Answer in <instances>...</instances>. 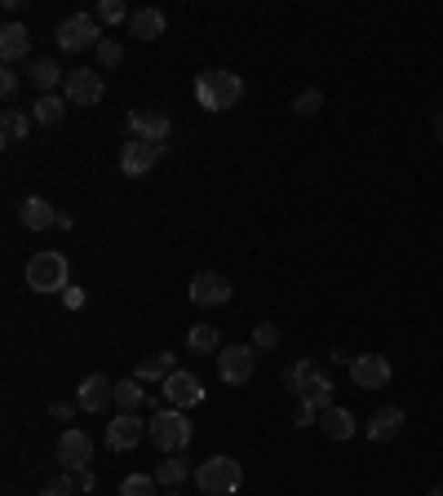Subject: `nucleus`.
<instances>
[{
	"label": "nucleus",
	"mask_w": 443,
	"mask_h": 496,
	"mask_svg": "<svg viewBox=\"0 0 443 496\" xmlns=\"http://www.w3.org/2000/svg\"><path fill=\"white\" fill-rule=\"evenodd\" d=\"M63 98H67L71 106H98V102L106 98L103 76H98L94 66H76V71H67V80H63Z\"/></svg>",
	"instance_id": "nucleus-7"
},
{
	"label": "nucleus",
	"mask_w": 443,
	"mask_h": 496,
	"mask_svg": "<svg viewBox=\"0 0 443 496\" xmlns=\"http://www.w3.org/2000/svg\"><path fill=\"white\" fill-rule=\"evenodd\" d=\"M129 125V137H142V142H156V147H169V116L156 111V106H142V111H129L125 116Z\"/></svg>",
	"instance_id": "nucleus-11"
},
{
	"label": "nucleus",
	"mask_w": 443,
	"mask_h": 496,
	"mask_svg": "<svg viewBox=\"0 0 443 496\" xmlns=\"http://www.w3.org/2000/svg\"><path fill=\"white\" fill-rule=\"evenodd\" d=\"M49 412H54V421H71V417L80 412V403H67V399H58V403H54Z\"/></svg>",
	"instance_id": "nucleus-35"
},
{
	"label": "nucleus",
	"mask_w": 443,
	"mask_h": 496,
	"mask_svg": "<svg viewBox=\"0 0 443 496\" xmlns=\"http://www.w3.org/2000/svg\"><path fill=\"white\" fill-rule=\"evenodd\" d=\"M390 377H395V368L386 355H355V364H350V381L359 390H381V386H390Z\"/></svg>",
	"instance_id": "nucleus-13"
},
{
	"label": "nucleus",
	"mask_w": 443,
	"mask_h": 496,
	"mask_svg": "<svg viewBox=\"0 0 443 496\" xmlns=\"http://www.w3.org/2000/svg\"><path fill=\"white\" fill-rule=\"evenodd\" d=\"M435 137L443 142V111H435Z\"/></svg>",
	"instance_id": "nucleus-40"
},
{
	"label": "nucleus",
	"mask_w": 443,
	"mask_h": 496,
	"mask_svg": "<svg viewBox=\"0 0 443 496\" xmlns=\"http://www.w3.org/2000/svg\"><path fill=\"white\" fill-rule=\"evenodd\" d=\"M120 496H156V474H129V479H120Z\"/></svg>",
	"instance_id": "nucleus-29"
},
{
	"label": "nucleus",
	"mask_w": 443,
	"mask_h": 496,
	"mask_svg": "<svg viewBox=\"0 0 443 496\" xmlns=\"http://www.w3.org/2000/svg\"><path fill=\"white\" fill-rule=\"evenodd\" d=\"M98 63H103V66H120V63H125V45H120V40H103V45H98Z\"/></svg>",
	"instance_id": "nucleus-33"
},
{
	"label": "nucleus",
	"mask_w": 443,
	"mask_h": 496,
	"mask_svg": "<svg viewBox=\"0 0 443 496\" xmlns=\"http://www.w3.org/2000/svg\"><path fill=\"white\" fill-rule=\"evenodd\" d=\"M40 496H76V483H71L67 470H63V474H54V479L40 488Z\"/></svg>",
	"instance_id": "nucleus-32"
},
{
	"label": "nucleus",
	"mask_w": 443,
	"mask_h": 496,
	"mask_svg": "<svg viewBox=\"0 0 443 496\" xmlns=\"http://www.w3.org/2000/svg\"><path fill=\"white\" fill-rule=\"evenodd\" d=\"M165 27H169L165 14L151 9V5H146V9H134V18H129V35H134V40H160Z\"/></svg>",
	"instance_id": "nucleus-21"
},
{
	"label": "nucleus",
	"mask_w": 443,
	"mask_h": 496,
	"mask_svg": "<svg viewBox=\"0 0 443 496\" xmlns=\"http://www.w3.org/2000/svg\"><path fill=\"white\" fill-rule=\"evenodd\" d=\"M169 496H173V492H169Z\"/></svg>",
	"instance_id": "nucleus-42"
},
{
	"label": "nucleus",
	"mask_w": 443,
	"mask_h": 496,
	"mask_svg": "<svg viewBox=\"0 0 443 496\" xmlns=\"http://www.w3.org/2000/svg\"><path fill=\"white\" fill-rule=\"evenodd\" d=\"M129 18V9L120 5V0H103L98 5V23H106V27H116V23H125Z\"/></svg>",
	"instance_id": "nucleus-31"
},
{
	"label": "nucleus",
	"mask_w": 443,
	"mask_h": 496,
	"mask_svg": "<svg viewBox=\"0 0 443 496\" xmlns=\"http://www.w3.org/2000/svg\"><path fill=\"white\" fill-rule=\"evenodd\" d=\"M146 434H151V443L165 452V457H177V452H186L191 448V417L186 412H177V408H156V417L146 421Z\"/></svg>",
	"instance_id": "nucleus-2"
},
{
	"label": "nucleus",
	"mask_w": 443,
	"mask_h": 496,
	"mask_svg": "<svg viewBox=\"0 0 443 496\" xmlns=\"http://www.w3.org/2000/svg\"><path fill=\"white\" fill-rule=\"evenodd\" d=\"M58 461H63L67 474H89V461H94V439H89V430H80V426L63 430V439H58Z\"/></svg>",
	"instance_id": "nucleus-8"
},
{
	"label": "nucleus",
	"mask_w": 443,
	"mask_h": 496,
	"mask_svg": "<svg viewBox=\"0 0 443 496\" xmlns=\"http://www.w3.org/2000/svg\"><path fill=\"white\" fill-rule=\"evenodd\" d=\"M186 474H196V470L182 461V452H177V457H169V461L156 465V483H165V488H177V483H182Z\"/></svg>",
	"instance_id": "nucleus-27"
},
{
	"label": "nucleus",
	"mask_w": 443,
	"mask_h": 496,
	"mask_svg": "<svg viewBox=\"0 0 443 496\" xmlns=\"http://www.w3.org/2000/svg\"><path fill=\"white\" fill-rule=\"evenodd\" d=\"M173 372H177V355L160 350V355H146V359L134 368V381H160V386H165Z\"/></svg>",
	"instance_id": "nucleus-20"
},
{
	"label": "nucleus",
	"mask_w": 443,
	"mask_h": 496,
	"mask_svg": "<svg viewBox=\"0 0 443 496\" xmlns=\"http://www.w3.org/2000/svg\"><path fill=\"white\" fill-rule=\"evenodd\" d=\"M186 350L191 355H217L222 350V337H217L213 324H196V329L186 332Z\"/></svg>",
	"instance_id": "nucleus-24"
},
{
	"label": "nucleus",
	"mask_w": 443,
	"mask_h": 496,
	"mask_svg": "<svg viewBox=\"0 0 443 496\" xmlns=\"http://www.w3.org/2000/svg\"><path fill=\"white\" fill-rule=\"evenodd\" d=\"M23 279H27V288H32V293H67V288H71V266H67L63 253L40 248V253L27 258Z\"/></svg>",
	"instance_id": "nucleus-3"
},
{
	"label": "nucleus",
	"mask_w": 443,
	"mask_h": 496,
	"mask_svg": "<svg viewBox=\"0 0 443 496\" xmlns=\"http://www.w3.org/2000/svg\"><path fill=\"white\" fill-rule=\"evenodd\" d=\"M426 496H443V488H439V483H435V488H430V492H426Z\"/></svg>",
	"instance_id": "nucleus-41"
},
{
	"label": "nucleus",
	"mask_w": 443,
	"mask_h": 496,
	"mask_svg": "<svg viewBox=\"0 0 443 496\" xmlns=\"http://www.w3.org/2000/svg\"><path fill=\"white\" fill-rule=\"evenodd\" d=\"M319 430L341 443V439H350V434H355V417H350L346 408H337V403H333L328 412H319Z\"/></svg>",
	"instance_id": "nucleus-22"
},
{
	"label": "nucleus",
	"mask_w": 443,
	"mask_h": 496,
	"mask_svg": "<svg viewBox=\"0 0 443 496\" xmlns=\"http://www.w3.org/2000/svg\"><path fill=\"white\" fill-rule=\"evenodd\" d=\"M191 301L196 306H227L231 301V279L217 275V270H200L191 279Z\"/></svg>",
	"instance_id": "nucleus-14"
},
{
	"label": "nucleus",
	"mask_w": 443,
	"mask_h": 496,
	"mask_svg": "<svg viewBox=\"0 0 443 496\" xmlns=\"http://www.w3.org/2000/svg\"><path fill=\"white\" fill-rule=\"evenodd\" d=\"M76 403H80V412H103L106 403H116V381L103 377V372L85 377L80 390H76Z\"/></svg>",
	"instance_id": "nucleus-15"
},
{
	"label": "nucleus",
	"mask_w": 443,
	"mask_h": 496,
	"mask_svg": "<svg viewBox=\"0 0 443 496\" xmlns=\"http://www.w3.org/2000/svg\"><path fill=\"white\" fill-rule=\"evenodd\" d=\"M328 359H333V364H337V368H350V364H355V355H350V350H346V346H337V350H333V355H328Z\"/></svg>",
	"instance_id": "nucleus-39"
},
{
	"label": "nucleus",
	"mask_w": 443,
	"mask_h": 496,
	"mask_svg": "<svg viewBox=\"0 0 443 496\" xmlns=\"http://www.w3.org/2000/svg\"><path fill=\"white\" fill-rule=\"evenodd\" d=\"M315 417H319V412H315L310 403H297V412H293V421H297L302 430H307V426H315Z\"/></svg>",
	"instance_id": "nucleus-37"
},
{
	"label": "nucleus",
	"mask_w": 443,
	"mask_h": 496,
	"mask_svg": "<svg viewBox=\"0 0 443 496\" xmlns=\"http://www.w3.org/2000/svg\"><path fill=\"white\" fill-rule=\"evenodd\" d=\"M319 106H324V94H319V89H302V94L293 98V111H297V116H319Z\"/></svg>",
	"instance_id": "nucleus-30"
},
{
	"label": "nucleus",
	"mask_w": 443,
	"mask_h": 496,
	"mask_svg": "<svg viewBox=\"0 0 443 496\" xmlns=\"http://www.w3.org/2000/svg\"><path fill=\"white\" fill-rule=\"evenodd\" d=\"M399 430H404V408H399V403L377 408L373 421H368V439H373V443H390Z\"/></svg>",
	"instance_id": "nucleus-18"
},
{
	"label": "nucleus",
	"mask_w": 443,
	"mask_h": 496,
	"mask_svg": "<svg viewBox=\"0 0 443 496\" xmlns=\"http://www.w3.org/2000/svg\"><path fill=\"white\" fill-rule=\"evenodd\" d=\"M58 49H67V54H80V49H98L103 45V32H98V18L94 14H71L58 23Z\"/></svg>",
	"instance_id": "nucleus-6"
},
{
	"label": "nucleus",
	"mask_w": 443,
	"mask_h": 496,
	"mask_svg": "<svg viewBox=\"0 0 443 496\" xmlns=\"http://www.w3.org/2000/svg\"><path fill=\"white\" fill-rule=\"evenodd\" d=\"M142 399H146V390H142V381H116V403H120V412H137L142 408Z\"/></svg>",
	"instance_id": "nucleus-28"
},
{
	"label": "nucleus",
	"mask_w": 443,
	"mask_h": 496,
	"mask_svg": "<svg viewBox=\"0 0 443 496\" xmlns=\"http://www.w3.org/2000/svg\"><path fill=\"white\" fill-rule=\"evenodd\" d=\"M32 116H23V111H14V106H9V111H5V120H0V137H5V147H9V142H23V137H27V133H32Z\"/></svg>",
	"instance_id": "nucleus-25"
},
{
	"label": "nucleus",
	"mask_w": 443,
	"mask_h": 496,
	"mask_svg": "<svg viewBox=\"0 0 443 496\" xmlns=\"http://www.w3.org/2000/svg\"><path fill=\"white\" fill-rule=\"evenodd\" d=\"M196 483L205 496H236L244 483V465L236 457H208L196 465Z\"/></svg>",
	"instance_id": "nucleus-5"
},
{
	"label": "nucleus",
	"mask_w": 443,
	"mask_h": 496,
	"mask_svg": "<svg viewBox=\"0 0 443 496\" xmlns=\"http://www.w3.org/2000/svg\"><path fill=\"white\" fill-rule=\"evenodd\" d=\"M0 94H5V98L18 94V71H0Z\"/></svg>",
	"instance_id": "nucleus-36"
},
{
	"label": "nucleus",
	"mask_w": 443,
	"mask_h": 496,
	"mask_svg": "<svg viewBox=\"0 0 443 496\" xmlns=\"http://www.w3.org/2000/svg\"><path fill=\"white\" fill-rule=\"evenodd\" d=\"M160 156H165V147L142 142V137H129V142L120 147V173H125V177H142V173H151V168H156Z\"/></svg>",
	"instance_id": "nucleus-12"
},
{
	"label": "nucleus",
	"mask_w": 443,
	"mask_h": 496,
	"mask_svg": "<svg viewBox=\"0 0 443 496\" xmlns=\"http://www.w3.org/2000/svg\"><path fill=\"white\" fill-rule=\"evenodd\" d=\"M271 346H279V329L275 324H257L253 329V350H271Z\"/></svg>",
	"instance_id": "nucleus-34"
},
{
	"label": "nucleus",
	"mask_w": 443,
	"mask_h": 496,
	"mask_svg": "<svg viewBox=\"0 0 443 496\" xmlns=\"http://www.w3.org/2000/svg\"><path fill=\"white\" fill-rule=\"evenodd\" d=\"M27 80H32L40 94H54V85L63 80V66L54 63V58H35V63L27 66Z\"/></svg>",
	"instance_id": "nucleus-23"
},
{
	"label": "nucleus",
	"mask_w": 443,
	"mask_h": 496,
	"mask_svg": "<svg viewBox=\"0 0 443 496\" xmlns=\"http://www.w3.org/2000/svg\"><path fill=\"white\" fill-rule=\"evenodd\" d=\"M27 49H32V35H27V27L9 18V23L0 27V58H5V63H18Z\"/></svg>",
	"instance_id": "nucleus-19"
},
{
	"label": "nucleus",
	"mask_w": 443,
	"mask_h": 496,
	"mask_svg": "<svg viewBox=\"0 0 443 496\" xmlns=\"http://www.w3.org/2000/svg\"><path fill=\"white\" fill-rule=\"evenodd\" d=\"M63 111H67V106H63L58 94H40L35 106H32V120H35V125H58V120H63Z\"/></svg>",
	"instance_id": "nucleus-26"
},
{
	"label": "nucleus",
	"mask_w": 443,
	"mask_h": 496,
	"mask_svg": "<svg viewBox=\"0 0 443 496\" xmlns=\"http://www.w3.org/2000/svg\"><path fill=\"white\" fill-rule=\"evenodd\" d=\"M196 98L205 111H231L239 98H244V80H239L236 71H200L196 76Z\"/></svg>",
	"instance_id": "nucleus-4"
},
{
	"label": "nucleus",
	"mask_w": 443,
	"mask_h": 496,
	"mask_svg": "<svg viewBox=\"0 0 443 496\" xmlns=\"http://www.w3.org/2000/svg\"><path fill=\"white\" fill-rule=\"evenodd\" d=\"M284 390H293L297 403H310L315 412H328L333 408V381H328L324 368L310 364V359H297V364L284 368Z\"/></svg>",
	"instance_id": "nucleus-1"
},
{
	"label": "nucleus",
	"mask_w": 443,
	"mask_h": 496,
	"mask_svg": "<svg viewBox=\"0 0 443 496\" xmlns=\"http://www.w3.org/2000/svg\"><path fill=\"white\" fill-rule=\"evenodd\" d=\"M142 434H146V421H137V412H120V417L106 426V448H111V452H134Z\"/></svg>",
	"instance_id": "nucleus-16"
},
{
	"label": "nucleus",
	"mask_w": 443,
	"mask_h": 496,
	"mask_svg": "<svg viewBox=\"0 0 443 496\" xmlns=\"http://www.w3.org/2000/svg\"><path fill=\"white\" fill-rule=\"evenodd\" d=\"M63 301H67V310H80V306H85V288H76V284H71L67 293H63Z\"/></svg>",
	"instance_id": "nucleus-38"
},
{
	"label": "nucleus",
	"mask_w": 443,
	"mask_h": 496,
	"mask_svg": "<svg viewBox=\"0 0 443 496\" xmlns=\"http://www.w3.org/2000/svg\"><path fill=\"white\" fill-rule=\"evenodd\" d=\"M253 372H257V350L253 346H227V350H217V377L227 386H244Z\"/></svg>",
	"instance_id": "nucleus-10"
},
{
	"label": "nucleus",
	"mask_w": 443,
	"mask_h": 496,
	"mask_svg": "<svg viewBox=\"0 0 443 496\" xmlns=\"http://www.w3.org/2000/svg\"><path fill=\"white\" fill-rule=\"evenodd\" d=\"M160 390H165V408H177V412H186V408L205 403V381H200L196 372H186V368H177Z\"/></svg>",
	"instance_id": "nucleus-9"
},
{
	"label": "nucleus",
	"mask_w": 443,
	"mask_h": 496,
	"mask_svg": "<svg viewBox=\"0 0 443 496\" xmlns=\"http://www.w3.org/2000/svg\"><path fill=\"white\" fill-rule=\"evenodd\" d=\"M18 218H23V227L27 231H49V227H58V208L49 204V199H40V196H27L23 199V208H18Z\"/></svg>",
	"instance_id": "nucleus-17"
}]
</instances>
